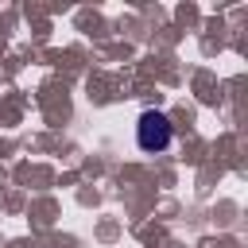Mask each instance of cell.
Wrapping results in <instances>:
<instances>
[{"label":"cell","mask_w":248,"mask_h":248,"mask_svg":"<svg viewBox=\"0 0 248 248\" xmlns=\"http://www.w3.org/2000/svg\"><path fill=\"white\" fill-rule=\"evenodd\" d=\"M170 140H174V128H170L167 112H155V108L140 112V120H136V143H140V151L159 155V151L170 147Z\"/></svg>","instance_id":"cell-1"}]
</instances>
